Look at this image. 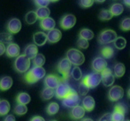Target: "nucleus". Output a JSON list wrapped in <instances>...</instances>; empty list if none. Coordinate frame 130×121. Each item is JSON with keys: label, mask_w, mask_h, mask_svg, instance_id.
<instances>
[{"label": "nucleus", "mask_w": 130, "mask_h": 121, "mask_svg": "<svg viewBox=\"0 0 130 121\" xmlns=\"http://www.w3.org/2000/svg\"><path fill=\"white\" fill-rule=\"evenodd\" d=\"M45 76H46V72H45V70L42 67H35L34 66V68L30 69L26 73L24 78H25V80L28 83L32 84V83H35V82L39 81L43 77H45Z\"/></svg>", "instance_id": "1"}, {"label": "nucleus", "mask_w": 130, "mask_h": 121, "mask_svg": "<svg viewBox=\"0 0 130 121\" xmlns=\"http://www.w3.org/2000/svg\"><path fill=\"white\" fill-rule=\"evenodd\" d=\"M30 65H31L30 59L27 58L25 55H19L14 62L15 70L18 73H21V74L27 73L30 70Z\"/></svg>", "instance_id": "2"}, {"label": "nucleus", "mask_w": 130, "mask_h": 121, "mask_svg": "<svg viewBox=\"0 0 130 121\" xmlns=\"http://www.w3.org/2000/svg\"><path fill=\"white\" fill-rule=\"evenodd\" d=\"M66 58L69 60V62L74 65V66H81L82 64L84 63L85 60V57L83 55V53L80 52L79 50L77 49H70L67 51V54H66Z\"/></svg>", "instance_id": "3"}, {"label": "nucleus", "mask_w": 130, "mask_h": 121, "mask_svg": "<svg viewBox=\"0 0 130 121\" xmlns=\"http://www.w3.org/2000/svg\"><path fill=\"white\" fill-rule=\"evenodd\" d=\"M72 91H74V89L70 86V84L68 83L67 79H63L62 78L61 82L59 83V85L55 88V95H56L57 98L63 99L68 94H70Z\"/></svg>", "instance_id": "4"}, {"label": "nucleus", "mask_w": 130, "mask_h": 121, "mask_svg": "<svg viewBox=\"0 0 130 121\" xmlns=\"http://www.w3.org/2000/svg\"><path fill=\"white\" fill-rule=\"evenodd\" d=\"M89 88H95L99 85V83L101 82V74L93 72L91 74H88L87 76L83 77L82 80Z\"/></svg>", "instance_id": "5"}, {"label": "nucleus", "mask_w": 130, "mask_h": 121, "mask_svg": "<svg viewBox=\"0 0 130 121\" xmlns=\"http://www.w3.org/2000/svg\"><path fill=\"white\" fill-rule=\"evenodd\" d=\"M117 38V34L116 32L113 30H104L102 31L100 34H99V37H98V42L101 44V45H108L110 43H113L114 41L116 40Z\"/></svg>", "instance_id": "6"}, {"label": "nucleus", "mask_w": 130, "mask_h": 121, "mask_svg": "<svg viewBox=\"0 0 130 121\" xmlns=\"http://www.w3.org/2000/svg\"><path fill=\"white\" fill-rule=\"evenodd\" d=\"M79 102H80L79 94L75 90L72 91L70 94H68L62 99V104L67 108H73L75 106L79 105Z\"/></svg>", "instance_id": "7"}, {"label": "nucleus", "mask_w": 130, "mask_h": 121, "mask_svg": "<svg viewBox=\"0 0 130 121\" xmlns=\"http://www.w3.org/2000/svg\"><path fill=\"white\" fill-rule=\"evenodd\" d=\"M71 63L69 62V60L67 58L62 59V60L59 62L58 66H57V69H58V72L63 76V79H67L69 76H70V72H71Z\"/></svg>", "instance_id": "8"}, {"label": "nucleus", "mask_w": 130, "mask_h": 121, "mask_svg": "<svg viewBox=\"0 0 130 121\" xmlns=\"http://www.w3.org/2000/svg\"><path fill=\"white\" fill-rule=\"evenodd\" d=\"M124 96V89L119 85H113L108 91V98L111 101H119Z\"/></svg>", "instance_id": "9"}, {"label": "nucleus", "mask_w": 130, "mask_h": 121, "mask_svg": "<svg viewBox=\"0 0 130 121\" xmlns=\"http://www.w3.org/2000/svg\"><path fill=\"white\" fill-rule=\"evenodd\" d=\"M100 74H101V81L103 82L104 86L108 87V86H112L113 85L114 81H115V76L113 75V72L110 69L106 68Z\"/></svg>", "instance_id": "10"}, {"label": "nucleus", "mask_w": 130, "mask_h": 121, "mask_svg": "<svg viewBox=\"0 0 130 121\" xmlns=\"http://www.w3.org/2000/svg\"><path fill=\"white\" fill-rule=\"evenodd\" d=\"M76 24V17L72 14H67L62 17L61 21H60V26L62 29L65 30H69L71 28H73Z\"/></svg>", "instance_id": "11"}, {"label": "nucleus", "mask_w": 130, "mask_h": 121, "mask_svg": "<svg viewBox=\"0 0 130 121\" xmlns=\"http://www.w3.org/2000/svg\"><path fill=\"white\" fill-rule=\"evenodd\" d=\"M107 68V60L103 57H96L92 60V69L96 73H101Z\"/></svg>", "instance_id": "12"}, {"label": "nucleus", "mask_w": 130, "mask_h": 121, "mask_svg": "<svg viewBox=\"0 0 130 121\" xmlns=\"http://www.w3.org/2000/svg\"><path fill=\"white\" fill-rule=\"evenodd\" d=\"M60 82H61V78H59L55 75H48L44 78V84L46 87H49V88L55 89L59 85Z\"/></svg>", "instance_id": "13"}, {"label": "nucleus", "mask_w": 130, "mask_h": 121, "mask_svg": "<svg viewBox=\"0 0 130 121\" xmlns=\"http://www.w3.org/2000/svg\"><path fill=\"white\" fill-rule=\"evenodd\" d=\"M21 27H22L21 21L17 18L10 19L7 23V30L10 34H17L19 31L21 30Z\"/></svg>", "instance_id": "14"}, {"label": "nucleus", "mask_w": 130, "mask_h": 121, "mask_svg": "<svg viewBox=\"0 0 130 121\" xmlns=\"http://www.w3.org/2000/svg\"><path fill=\"white\" fill-rule=\"evenodd\" d=\"M61 37H62V33L59 29L54 28L52 30L48 31V33H47V41L49 43H52V44L59 42Z\"/></svg>", "instance_id": "15"}, {"label": "nucleus", "mask_w": 130, "mask_h": 121, "mask_svg": "<svg viewBox=\"0 0 130 121\" xmlns=\"http://www.w3.org/2000/svg\"><path fill=\"white\" fill-rule=\"evenodd\" d=\"M85 111H86V110L84 109L83 106L77 105L71 109V111H70V116H71V118L74 119V120H79V119H82L83 116L85 115Z\"/></svg>", "instance_id": "16"}, {"label": "nucleus", "mask_w": 130, "mask_h": 121, "mask_svg": "<svg viewBox=\"0 0 130 121\" xmlns=\"http://www.w3.org/2000/svg\"><path fill=\"white\" fill-rule=\"evenodd\" d=\"M6 55L10 58H17L20 55V48L15 43H10L6 47Z\"/></svg>", "instance_id": "17"}, {"label": "nucleus", "mask_w": 130, "mask_h": 121, "mask_svg": "<svg viewBox=\"0 0 130 121\" xmlns=\"http://www.w3.org/2000/svg\"><path fill=\"white\" fill-rule=\"evenodd\" d=\"M82 106L86 111H92L95 107V100L92 96L90 95H85L84 98L82 99Z\"/></svg>", "instance_id": "18"}, {"label": "nucleus", "mask_w": 130, "mask_h": 121, "mask_svg": "<svg viewBox=\"0 0 130 121\" xmlns=\"http://www.w3.org/2000/svg\"><path fill=\"white\" fill-rule=\"evenodd\" d=\"M33 41L36 46H43L47 42V34L43 32H37L33 35Z\"/></svg>", "instance_id": "19"}, {"label": "nucleus", "mask_w": 130, "mask_h": 121, "mask_svg": "<svg viewBox=\"0 0 130 121\" xmlns=\"http://www.w3.org/2000/svg\"><path fill=\"white\" fill-rule=\"evenodd\" d=\"M55 25H56V23H55L54 19L51 18V17H47L45 19H42L41 22H40V27L45 31H50L54 29Z\"/></svg>", "instance_id": "20"}, {"label": "nucleus", "mask_w": 130, "mask_h": 121, "mask_svg": "<svg viewBox=\"0 0 130 121\" xmlns=\"http://www.w3.org/2000/svg\"><path fill=\"white\" fill-rule=\"evenodd\" d=\"M37 54H38V47L35 44H29L24 49V55L30 60H32Z\"/></svg>", "instance_id": "21"}, {"label": "nucleus", "mask_w": 130, "mask_h": 121, "mask_svg": "<svg viewBox=\"0 0 130 121\" xmlns=\"http://www.w3.org/2000/svg\"><path fill=\"white\" fill-rule=\"evenodd\" d=\"M13 84V79L11 78V76H3L0 79V89L1 90H8L9 88H11Z\"/></svg>", "instance_id": "22"}, {"label": "nucleus", "mask_w": 130, "mask_h": 121, "mask_svg": "<svg viewBox=\"0 0 130 121\" xmlns=\"http://www.w3.org/2000/svg\"><path fill=\"white\" fill-rule=\"evenodd\" d=\"M125 74V66L121 63H118L114 66L113 68V75L115 76V77H122Z\"/></svg>", "instance_id": "23"}, {"label": "nucleus", "mask_w": 130, "mask_h": 121, "mask_svg": "<svg viewBox=\"0 0 130 121\" xmlns=\"http://www.w3.org/2000/svg\"><path fill=\"white\" fill-rule=\"evenodd\" d=\"M16 101H17V103L27 105V104L31 101V97H30V95H29L27 92H20V93L17 95Z\"/></svg>", "instance_id": "24"}, {"label": "nucleus", "mask_w": 130, "mask_h": 121, "mask_svg": "<svg viewBox=\"0 0 130 121\" xmlns=\"http://www.w3.org/2000/svg\"><path fill=\"white\" fill-rule=\"evenodd\" d=\"M109 10H110L111 14L113 16H119L123 13L124 7H123V5L120 4V3H114V4L111 5V7H110Z\"/></svg>", "instance_id": "25"}, {"label": "nucleus", "mask_w": 130, "mask_h": 121, "mask_svg": "<svg viewBox=\"0 0 130 121\" xmlns=\"http://www.w3.org/2000/svg\"><path fill=\"white\" fill-rule=\"evenodd\" d=\"M35 12H36L37 18L41 19V20L47 18L50 15V10H49L48 7H38Z\"/></svg>", "instance_id": "26"}, {"label": "nucleus", "mask_w": 130, "mask_h": 121, "mask_svg": "<svg viewBox=\"0 0 130 121\" xmlns=\"http://www.w3.org/2000/svg\"><path fill=\"white\" fill-rule=\"evenodd\" d=\"M70 76H72V78L74 80H81L83 75H82V71L81 69L77 66H74V68L71 69V72H70Z\"/></svg>", "instance_id": "27"}, {"label": "nucleus", "mask_w": 130, "mask_h": 121, "mask_svg": "<svg viewBox=\"0 0 130 121\" xmlns=\"http://www.w3.org/2000/svg\"><path fill=\"white\" fill-rule=\"evenodd\" d=\"M9 110H10V103L5 99L0 100V115L1 116L7 115Z\"/></svg>", "instance_id": "28"}, {"label": "nucleus", "mask_w": 130, "mask_h": 121, "mask_svg": "<svg viewBox=\"0 0 130 121\" xmlns=\"http://www.w3.org/2000/svg\"><path fill=\"white\" fill-rule=\"evenodd\" d=\"M101 55L104 59H110L114 56V49L110 46H105L101 50Z\"/></svg>", "instance_id": "29"}, {"label": "nucleus", "mask_w": 130, "mask_h": 121, "mask_svg": "<svg viewBox=\"0 0 130 121\" xmlns=\"http://www.w3.org/2000/svg\"><path fill=\"white\" fill-rule=\"evenodd\" d=\"M54 95H55V89L49 88V87H45V88L42 90V92H41V97H42L44 100H49V99H51Z\"/></svg>", "instance_id": "30"}, {"label": "nucleus", "mask_w": 130, "mask_h": 121, "mask_svg": "<svg viewBox=\"0 0 130 121\" xmlns=\"http://www.w3.org/2000/svg\"><path fill=\"white\" fill-rule=\"evenodd\" d=\"M79 38H83V39L88 40V41L89 40H92L94 38V33L91 30H89V29L84 28V29H82L79 32Z\"/></svg>", "instance_id": "31"}, {"label": "nucleus", "mask_w": 130, "mask_h": 121, "mask_svg": "<svg viewBox=\"0 0 130 121\" xmlns=\"http://www.w3.org/2000/svg\"><path fill=\"white\" fill-rule=\"evenodd\" d=\"M46 111L49 115H55L58 113L59 111V104L57 102H51L49 103L47 108H46Z\"/></svg>", "instance_id": "32"}, {"label": "nucleus", "mask_w": 130, "mask_h": 121, "mask_svg": "<svg viewBox=\"0 0 130 121\" xmlns=\"http://www.w3.org/2000/svg\"><path fill=\"white\" fill-rule=\"evenodd\" d=\"M113 43H114L115 48L118 49V50H123V49L126 47V44H127L126 39H125L124 37H117L116 40L114 41Z\"/></svg>", "instance_id": "33"}, {"label": "nucleus", "mask_w": 130, "mask_h": 121, "mask_svg": "<svg viewBox=\"0 0 130 121\" xmlns=\"http://www.w3.org/2000/svg\"><path fill=\"white\" fill-rule=\"evenodd\" d=\"M37 15H36V12L35 11H29L26 15H25V21L27 24L29 25H32L34 24L36 21H37Z\"/></svg>", "instance_id": "34"}, {"label": "nucleus", "mask_w": 130, "mask_h": 121, "mask_svg": "<svg viewBox=\"0 0 130 121\" xmlns=\"http://www.w3.org/2000/svg\"><path fill=\"white\" fill-rule=\"evenodd\" d=\"M13 37L10 33H0V43L3 44H10L12 43Z\"/></svg>", "instance_id": "35"}, {"label": "nucleus", "mask_w": 130, "mask_h": 121, "mask_svg": "<svg viewBox=\"0 0 130 121\" xmlns=\"http://www.w3.org/2000/svg\"><path fill=\"white\" fill-rule=\"evenodd\" d=\"M32 60L35 67H42L45 64V57L42 54H37Z\"/></svg>", "instance_id": "36"}, {"label": "nucleus", "mask_w": 130, "mask_h": 121, "mask_svg": "<svg viewBox=\"0 0 130 121\" xmlns=\"http://www.w3.org/2000/svg\"><path fill=\"white\" fill-rule=\"evenodd\" d=\"M27 111H28V108L25 104L17 103V105L14 107V112L17 115H24L27 113Z\"/></svg>", "instance_id": "37"}, {"label": "nucleus", "mask_w": 130, "mask_h": 121, "mask_svg": "<svg viewBox=\"0 0 130 121\" xmlns=\"http://www.w3.org/2000/svg\"><path fill=\"white\" fill-rule=\"evenodd\" d=\"M112 17H113V15L111 14L110 10H107V9H103L99 13V19L102 21H109Z\"/></svg>", "instance_id": "38"}, {"label": "nucleus", "mask_w": 130, "mask_h": 121, "mask_svg": "<svg viewBox=\"0 0 130 121\" xmlns=\"http://www.w3.org/2000/svg\"><path fill=\"white\" fill-rule=\"evenodd\" d=\"M89 89H90V88H89L83 81H81V83L78 85V93H79V95L85 96V95L88 93Z\"/></svg>", "instance_id": "39"}, {"label": "nucleus", "mask_w": 130, "mask_h": 121, "mask_svg": "<svg viewBox=\"0 0 130 121\" xmlns=\"http://www.w3.org/2000/svg\"><path fill=\"white\" fill-rule=\"evenodd\" d=\"M114 110H117V111H120L122 113H127L128 111V107L127 105L124 103V102H118L116 105L114 106Z\"/></svg>", "instance_id": "40"}, {"label": "nucleus", "mask_w": 130, "mask_h": 121, "mask_svg": "<svg viewBox=\"0 0 130 121\" xmlns=\"http://www.w3.org/2000/svg\"><path fill=\"white\" fill-rule=\"evenodd\" d=\"M111 115H112V121H123L125 119L124 118L125 114L120 112V111H117V110H114Z\"/></svg>", "instance_id": "41"}, {"label": "nucleus", "mask_w": 130, "mask_h": 121, "mask_svg": "<svg viewBox=\"0 0 130 121\" xmlns=\"http://www.w3.org/2000/svg\"><path fill=\"white\" fill-rule=\"evenodd\" d=\"M120 29L122 31H124V32L130 31V18H124V19L121 21Z\"/></svg>", "instance_id": "42"}, {"label": "nucleus", "mask_w": 130, "mask_h": 121, "mask_svg": "<svg viewBox=\"0 0 130 121\" xmlns=\"http://www.w3.org/2000/svg\"><path fill=\"white\" fill-rule=\"evenodd\" d=\"M77 46L80 49H87L89 47V42H88V40H85L83 38H79L77 40Z\"/></svg>", "instance_id": "43"}, {"label": "nucleus", "mask_w": 130, "mask_h": 121, "mask_svg": "<svg viewBox=\"0 0 130 121\" xmlns=\"http://www.w3.org/2000/svg\"><path fill=\"white\" fill-rule=\"evenodd\" d=\"M94 0H80V5L83 8H89L93 5Z\"/></svg>", "instance_id": "44"}, {"label": "nucleus", "mask_w": 130, "mask_h": 121, "mask_svg": "<svg viewBox=\"0 0 130 121\" xmlns=\"http://www.w3.org/2000/svg\"><path fill=\"white\" fill-rule=\"evenodd\" d=\"M35 4L38 7H47V5H49L50 0H34Z\"/></svg>", "instance_id": "45"}, {"label": "nucleus", "mask_w": 130, "mask_h": 121, "mask_svg": "<svg viewBox=\"0 0 130 121\" xmlns=\"http://www.w3.org/2000/svg\"><path fill=\"white\" fill-rule=\"evenodd\" d=\"M98 121H112V115L110 113H105L99 118Z\"/></svg>", "instance_id": "46"}, {"label": "nucleus", "mask_w": 130, "mask_h": 121, "mask_svg": "<svg viewBox=\"0 0 130 121\" xmlns=\"http://www.w3.org/2000/svg\"><path fill=\"white\" fill-rule=\"evenodd\" d=\"M3 121H16V119H15V116L14 115L7 114V115H5V118H4Z\"/></svg>", "instance_id": "47"}, {"label": "nucleus", "mask_w": 130, "mask_h": 121, "mask_svg": "<svg viewBox=\"0 0 130 121\" xmlns=\"http://www.w3.org/2000/svg\"><path fill=\"white\" fill-rule=\"evenodd\" d=\"M4 53H6V47H5V44L0 43V56H2Z\"/></svg>", "instance_id": "48"}, {"label": "nucleus", "mask_w": 130, "mask_h": 121, "mask_svg": "<svg viewBox=\"0 0 130 121\" xmlns=\"http://www.w3.org/2000/svg\"><path fill=\"white\" fill-rule=\"evenodd\" d=\"M30 121H45V119H44L43 117H41V116H38V115H36V116L32 117Z\"/></svg>", "instance_id": "49"}, {"label": "nucleus", "mask_w": 130, "mask_h": 121, "mask_svg": "<svg viewBox=\"0 0 130 121\" xmlns=\"http://www.w3.org/2000/svg\"><path fill=\"white\" fill-rule=\"evenodd\" d=\"M123 2L125 3V5H127V6L130 7V0H123Z\"/></svg>", "instance_id": "50"}, {"label": "nucleus", "mask_w": 130, "mask_h": 121, "mask_svg": "<svg viewBox=\"0 0 130 121\" xmlns=\"http://www.w3.org/2000/svg\"><path fill=\"white\" fill-rule=\"evenodd\" d=\"M82 121H94L93 119H91V118H84Z\"/></svg>", "instance_id": "51"}, {"label": "nucleus", "mask_w": 130, "mask_h": 121, "mask_svg": "<svg viewBox=\"0 0 130 121\" xmlns=\"http://www.w3.org/2000/svg\"><path fill=\"white\" fill-rule=\"evenodd\" d=\"M94 1H96L98 3H103V2H105L106 0H94Z\"/></svg>", "instance_id": "52"}, {"label": "nucleus", "mask_w": 130, "mask_h": 121, "mask_svg": "<svg viewBox=\"0 0 130 121\" xmlns=\"http://www.w3.org/2000/svg\"><path fill=\"white\" fill-rule=\"evenodd\" d=\"M127 95H128V97L130 98V87L128 88V91H127Z\"/></svg>", "instance_id": "53"}, {"label": "nucleus", "mask_w": 130, "mask_h": 121, "mask_svg": "<svg viewBox=\"0 0 130 121\" xmlns=\"http://www.w3.org/2000/svg\"><path fill=\"white\" fill-rule=\"evenodd\" d=\"M51 1H52V2H56V1H59V0H50V2H51Z\"/></svg>", "instance_id": "54"}, {"label": "nucleus", "mask_w": 130, "mask_h": 121, "mask_svg": "<svg viewBox=\"0 0 130 121\" xmlns=\"http://www.w3.org/2000/svg\"><path fill=\"white\" fill-rule=\"evenodd\" d=\"M123 121H130V120H129V119H124Z\"/></svg>", "instance_id": "55"}, {"label": "nucleus", "mask_w": 130, "mask_h": 121, "mask_svg": "<svg viewBox=\"0 0 130 121\" xmlns=\"http://www.w3.org/2000/svg\"><path fill=\"white\" fill-rule=\"evenodd\" d=\"M51 121H57V120H51Z\"/></svg>", "instance_id": "56"}, {"label": "nucleus", "mask_w": 130, "mask_h": 121, "mask_svg": "<svg viewBox=\"0 0 130 121\" xmlns=\"http://www.w3.org/2000/svg\"><path fill=\"white\" fill-rule=\"evenodd\" d=\"M0 100H1V99H0Z\"/></svg>", "instance_id": "57"}]
</instances>
